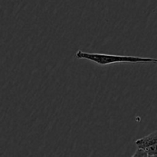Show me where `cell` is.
Masks as SVG:
<instances>
[{"mask_svg": "<svg viewBox=\"0 0 157 157\" xmlns=\"http://www.w3.org/2000/svg\"><path fill=\"white\" fill-rule=\"evenodd\" d=\"M75 57L78 59L88 60L101 66L113 64L115 63H153V58H152L107 55V54L101 53H88V52H84L81 50L76 52Z\"/></svg>", "mask_w": 157, "mask_h": 157, "instance_id": "obj_1", "label": "cell"}, {"mask_svg": "<svg viewBox=\"0 0 157 157\" xmlns=\"http://www.w3.org/2000/svg\"><path fill=\"white\" fill-rule=\"evenodd\" d=\"M135 145L145 152L147 157H157V130L138 139Z\"/></svg>", "mask_w": 157, "mask_h": 157, "instance_id": "obj_2", "label": "cell"}, {"mask_svg": "<svg viewBox=\"0 0 157 157\" xmlns=\"http://www.w3.org/2000/svg\"><path fill=\"white\" fill-rule=\"evenodd\" d=\"M153 63H156L157 64V58H153Z\"/></svg>", "mask_w": 157, "mask_h": 157, "instance_id": "obj_3", "label": "cell"}]
</instances>
